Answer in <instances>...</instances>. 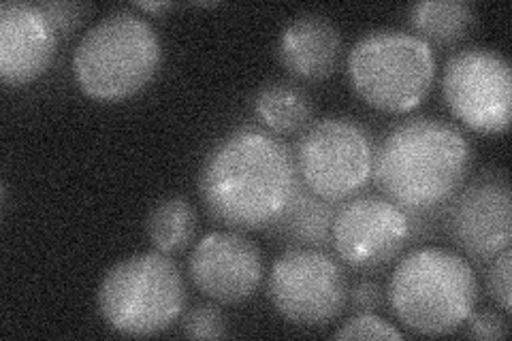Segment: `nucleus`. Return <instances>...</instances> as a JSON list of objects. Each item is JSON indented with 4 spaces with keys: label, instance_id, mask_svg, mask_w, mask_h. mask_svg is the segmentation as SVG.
Listing matches in <instances>:
<instances>
[{
    "label": "nucleus",
    "instance_id": "nucleus-1",
    "mask_svg": "<svg viewBox=\"0 0 512 341\" xmlns=\"http://www.w3.org/2000/svg\"><path fill=\"white\" fill-rule=\"evenodd\" d=\"M299 186L295 152L261 126H242L207 152L199 173V197L229 231H265Z\"/></svg>",
    "mask_w": 512,
    "mask_h": 341
},
{
    "label": "nucleus",
    "instance_id": "nucleus-2",
    "mask_svg": "<svg viewBox=\"0 0 512 341\" xmlns=\"http://www.w3.org/2000/svg\"><path fill=\"white\" fill-rule=\"evenodd\" d=\"M470 143L455 124L410 118L384 135L374 154V180L384 199L406 214H442L466 184Z\"/></svg>",
    "mask_w": 512,
    "mask_h": 341
},
{
    "label": "nucleus",
    "instance_id": "nucleus-3",
    "mask_svg": "<svg viewBox=\"0 0 512 341\" xmlns=\"http://www.w3.org/2000/svg\"><path fill=\"white\" fill-rule=\"evenodd\" d=\"M478 299V282L466 256L438 246L408 252L397 263L387 301L406 329L440 337L459 331Z\"/></svg>",
    "mask_w": 512,
    "mask_h": 341
},
{
    "label": "nucleus",
    "instance_id": "nucleus-4",
    "mask_svg": "<svg viewBox=\"0 0 512 341\" xmlns=\"http://www.w3.org/2000/svg\"><path fill=\"white\" fill-rule=\"evenodd\" d=\"M163 62V45L154 26L131 9L96 22L73 54L79 90L94 101H124L146 88Z\"/></svg>",
    "mask_w": 512,
    "mask_h": 341
},
{
    "label": "nucleus",
    "instance_id": "nucleus-5",
    "mask_svg": "<svg viewBox=\"0 0 512 341\" xmlns=\"http://www.w3.org/2000/svg\"><path fill=\"white\" fill-rule=\"evenodd\" d=\"M96 305L109 327L122 335L165 333L184 314L182 271L171 256L156 250L124 258L105 273Z\"/></svg>",
    "mask_w": 512,
    "mask_h": 341
},
{
    "label": "nucleus",
    "instance_id": "nucleus-6",
    "mask_svg": "<svg viewBox=\"0 0 512 341\" xmlns=\"http://www.w3.org/2000/svg\"><path fill=\"white\" fill-rule=\"evenodd\" d=\"M350 84L380 111L406 113L419 107L436 77L431 45L406 30H372L348 54Z\"/></svg>",
    "mask_w": 512,
    "mask_h": 341
},
{
    "label": "nucleus",
    "instance_id": "nucleus-7",
    "mask_svg": "<svg viewBox=\"0 0 512 341\" xmlns=\"http://www.w3.org/2000/svg\"><path fill=\"white\" fill-rule=\"evenodd\" d=\"M374 154L372 135L359 122L348 118L312 122L295 150L299 182L318 199L344 203L372 180Z\"/></svg>",
    "mask_w": 512,
    "mask_h": 341
},
{
    "label": "nucleus",
    "instance_id": "nucleus-8",
    "mask_svg": "<svg viewBox=\"0 0 512 341\" xmlns=\"http://www.w3.org/2000/svg\"><path fill=\"white\" fill-rule=\"evenodd\" d=\"M348 278L338 258L318 248H291L269 271L267 295L276 312L303 329H320L348 303Z\"/></svg>",
    "mask_w": 512,
    "mask_h": 341
},
{
    "label": "nucleus",
    "instance_id": "nucleus-9",
    "mask_svg": "<svg viewBox=\"0 0 512 341\" xmlns=\"http://www.w3.org/2000/svg\"><path fill=\"white\" fill-rule=\"evenodd\" d=\"M442 94L453 116L483 135H502L512 116V71L491 47H466L448 58Z\"/></svg>",
    "mask_w": 512,
    "mask_h": 341
},
{
    "label": "nucleus",
    "instance_id": "nucleus-10",
    "mask_svg": "<svg viewBox=\"0 0 512 341\" xmlns=\"http://www.w3.org/2000/svg\"><path fill=\"white\" fill-rule=\"evenodd\" d=\"M446 231L470 261L487 265L510 248L512 197L502 169H487L466 182L446 205Z\"/></svg>",
    "mask_w": 512,
    "mask_h": 341
},
{
    "label": "nucleus",
    "instance_id": "nucleus-11",
    "mask_svg": "<svg viewBox=\"0 0 512 341\" xmlns=\"http://www.w3.org/2000/svg\"><path fill=\"white\" fill-rule=\"evenodd\" d=\"M410 241V220L393 201L363 194L344 201L331 222V246L352 269L372 271L393 263Z\"/></svg>",
    "mask_w": 512,
    "mask_h": 341
},
{
    "label": "nucleus",
    "instance_id": "nucleus-12",
    "mask_svg": "<svg viewBox=\"0 0 512 341\" xmlns=\"http://www.w3.org/2000/svg\"><path fill=\"white\" fill-rule=\"evenodd\" d=\"M188 273L195 288L222 305L250 299L259 290L265 263L259 246L239 231L205 235L188 258Z\"/></svg>",
    "mask_w": 512,
    "mask_h": 341
},
{
    "label": "nucleus",
    "instance_id": "nucleus-13",
    "mask_svg": "<svg viewBox=\"0 0 512 341\" xmlns=\"http://www.w3.org/2000/svg\"><path fill=\"white\" fill-rule=\"evenodd\" d=\"M58 35L39 5L9 0L0 5V77L26 86L52 67Z\"/></svg>",
    "mask_w": 512,
    "mask_h": 341
},
{
    "label": "nucleus",
    "instance_id": "nucleus-14",
    "mask_svg": "<svg viewBox=\"0 0 512 341\" xmlns=\"http://www.w3.org/2000/svg\"><path fill=\"white\" fill-rule=\"evenodd\" d=\"M278 56L293 77L323 81L340 67L342 35L327 15L303 13L282 30Z\"/></svg>",
    "mask_w": 512,
    "mask_h": 341
},
{
    "label": "nucleus",
    "instance_id": "nucleus-15",
    "mask_svg": "<svg viewBox=\"0 0 512 341\" xmlns=\"http://www.w3.org/2000/svg\"><path fill=\"white\" fill-rule=\"evenodd\" d=\"M335 216L333 203L318 199L299 182L291 203L282 216L269 226V235L288 248H318L331 246V222Z\"/></svg>",
    "mask_w": 512,
    "mask_h": 341
},
{
    "label": "nucleus",
    "instance_id": "nucleus-16",
    "mask_svg": "<svg viewBox=\"0 0 512 341\" xmlns=\"http://www.w3.org/2000/svg\"><path fill=\"white\" fill-rule=\"evenodd\" d=\"M254 116L274 135H297L312 124L314 103L295 81H271L254 96Z\"/></svg>",
    "mask_w": 512,
    "mask_h": 341
},
{
    "label": "nucleus",
    "instance_id": "nucleus-17",
    "mask_svg": "<svg viewBox=\"0 0 512 341\" xmlns=\"http://www.w3.org/2000/svg\"><path fill=\"white\" fill-rule=\"evenodd\" d=\"M408 22L429 45H457L474 30L476 9L466 0H425L408 9Z\"/></svg>",
    "mask_w": 512,
    "mask_h": 341
},
{
    "label": "nucleus",
    "instance_id": "nucleus-18",
    "mask_svg": "<svg viewBox=\"0 0 512 341\" xmlns=\"http://www.w3.org/2000/svg\"><path fill=\"white\" fill-rule=\"evenodd\" d=\"M199 231L197 209L184 197H167L158 201L146 218V233L152 248L160 254L186 252Z\"/></svg>",
    "mask_w": 512,
    "mask_h": 341
},
{
    "label": "nucleus",
    "instance_id": "nucleus-19",
    "mask_svg": "<svg viewBox=\"0 0 512 341\" xmlns=\"http://www.w3.org/2000/svg\"><path fill=\"white\" fill-rule=\"evenodd\" d=\"M180 333L188 339H220L229 335V320L218 305L199 303L182 314Z\"/></svg>",
    "mask_w": 512,
    "mask_h": 341
},
{
    "label": "nucleus",
    "instance_id": "nucleus-20",
    "mask_svg": "<svg viewBox=\"0 0 512 341\" xmlns=\"http://www.w3.org/2000/svg\"><path fill=\"white\" fill-rule=\"evenodd\" d=\"M333 339H404V333L378 314H355L333 333Z\"/></svg>",
    "mask_w": 512,
    "mask_h": 341
},
{
    "label": "nucleus",
    "instance_id": "nucleus-21",
    "mask_svg": "<svg viewBox=\"0 0 512 341\" xmlns=\"http://www.w3.org/2000/svg\"><path fill=\"white\" fill-rule=\"evenodd\" d=\"M39 7L54 26L58 39H71L92 13L88 3H41Z\"/></svg>",
    "mask_w": 512,
    "mask_h": 341
},
{
    "label": "nucleus",
    "instance_id": "nucleus-22",
    "mask_svg": "<svg viewBox=\"0 0 512 341\" xmlns=\"http://www.w3.org/2000/svg\"><path fill=\"white\" fill-rule=\"evenodd\" d=\"M487 265H489V269H487L485 284L489 290V297L498 303V307H502L504 314H510L512 312V290H510L512 250L506 248Z\"/></svg>",
    "mask_w": 512,
    "mask_h": 341
},
{
    "label": "nucleus",
    "instance_id": "nucleus-23",
    "mask_svg": "<svg viewBox=\"0 0 512 341\" xmlns=\"http://www.w3.org/2000/svg\"><path fill=\"white\" fill-rule=\"evenodd\" d=\"M348 310L352 314H378L384 307V290L376 280H359L348 288Z\"/></svg>",
    "mask_w": 512,
    "mask_h": 341
},
{
    "label": "nucleus",
    "instance_id": "nucleus-24",
    "mask_svg": "<svg viewBox=\"0 0 512 341\" xmlns=\"http://www.w3.org/2000/svg\"><path fill=\"white\" fill-rule=\"evenodd\" d=\"M463 335L470 339H504L508 335V320L498 310L472 312Z\"/></svg>",
    "mask_w": 512,
    "mask_h": 341
},
{
    "label": "nucleus",
    "instance_id": "nucleus-25",
    "mask_svg": "<svg viewBox=\"0 0 512 341\" xmlns=\"http://www.w3.org/2000/svg\"><path fill=\"white\" fill-rule=\"evenodd\" d=\"M137 7L143 11H150V13H160V11L171 9V3H137Z\"/></svg>",
    "mask_w": 512,
    "mask_h": 341
}]
</instances>
